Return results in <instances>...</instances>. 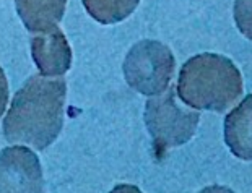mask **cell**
I'll use <instances>...</instances> for the list:
<instances>
[{"label":"cell","mask_w":252,"mask_h":193,"mask_svg":"<svg viewBox=\"0 0 252 193\" xmlns=\"http://www.w3.org/2000/svg\"><path fill=\"white\" fill-rule=\"evenodd\" d=\"M67 83L63 78L34 75L10 104L3 119V137L8 143H26L37 151L51 146L63 125Z\"/></svg>","instance_id":"1"},{"label":"cell","mask_w":252,"mask_h":193,"mask_svg":"<svg viewBox=\"0 0 252 193\" xmlns=\"http://www.w3.org/2000/svg\"><path fill=\"white\" fill-rule=\"evenodd\" d=\"M176 91L192 109L223 112L243 94V75L231 58L198 54L182 65Z\"/></svg>","instance_id":"2"},{"label":"cell","mask_w":252,"mask_h":193,"mask_svg":"<svg viewBox=\"0 0 252 193\" xmlns=\"http://www.w3.org/2000/svg\"><path fill=\"white\" fill-rule=\"evenodd\" d=\"M198 120V112L182 109L178 104L174 88H168L163 94L148 99L145 104V125L158 158H163L171 148L189 141L197 130Z\"/></svg>","instance_id":"3"},{"label":"cell","mask_w":252,"mask_h":193,"mask_svg":"<svg viewBox=\"0 0 252 193\" xmlns=\"http://www.w3.org/2000/svg\"><path fill=\"white\" fill-rule=\"evenodd\" d=\"M176 58L168 46L143 39L127 52L122 72L132 89L145 96H159L169 88Z\"/></svg>","instance_id":"4"},{"label":"cell","mask_w":252,"mask_h":193,"mask_svg":"<svg viewBox=\"0 0 252 193\" xmlns=\"http://www.w3.org/2000/svg\"><path fill=\"white\" fill-rule=\"evenodd\" d=\"M44 177L39 158L25 146L0 151V193H42Z\"/></svg>","instance_id":"5"},{"label":"cell","mask_w":252,"mask_h":193,"mask_svg":"<svg viewBox=\"0 0 252 193\" xmlns=\"http://www.w3.org/2000/svg\"><path fill=\"white\" fill-rule=\"evenodd\" d=\"M31 57L44 77H62L72 65V49L59 26L31 39Z\"/></svg>","instance_id":"6"},{"label":"cell","mask_w":252,"mask_h":193,"mask_svg":"<svg viewBox=\"0 0 252 193\" xmlns=\"http://www.w3.org/2000/svg\"><path fill=\"white\" fill-rule=\"evenodd\" d=\"M224 143L238 159L252 161V94L224 117Z\"/></svg>","instance_id":"7"},{"label":"cell","mask_w":252,"mask_h":193,"mask_svg":"<svg viewBox=\"0 0 252 193\" xmlns=\"http://www.w3.org/2000/svg\"><path fill=\"white\" fill-rule=\"evenodd\" d=\"M67 0H15L17 13L31 33H42L57 26L65 13Z\"/></svg>","instance_id":"8"},{"label":"cell","mask_w":252,"mask_h":193,"mask_svg":"<svg viewBox=\"0 0 252 193\" xmlns=\"http://www.w3.org/2000/svg\"><path fill=\"white\" fill-rule=\"evenodd\" d=\"M91 18L101 25H116L135 12L140 0H82Z\"/></svg>","instance_id":"9"},{"label":"cell","mask_w":252,"mask_h":193,"mask_svg":"<svg viewBox=\"0 0 252 193\" xmlns=\"http://www.w3.org/2000/svg\"><path fill=\"white\" fill-rule=\"evenodd\" d=\"M233 15L239 33L252 41V0H234Z\"/></svg>","instance_id":"10"},{"label":"cell","mask_w":252,"mask_h":193,"mask_svg":"<svg viewBox=\"0 0 252 193\" xmlns=\"http://www.w3.org/2000/svg\"><path fill=\"white\" fill-rule=\"evenodd\" d=\"M7 103H8V83H7V77H5V72L0 67V117L3 115Z\"/></svg>","instance_id":"11"},{"label":"cell","mask_w":252,"mask_h":193,"mask_svg":"<svg viewBox=\"0 0 252 193\" xmlns=\"http://www.w3.org/2000/svg\"><path fill=\"white\" fill-rule=\"evenodd\" d=\"M109 193H142V190L138 189L135 185H130V184H122V185H117L114 187Z\"/></svg>","instance_id":"12"},{"label":"cell","mask_w":252,"mask_h":193,"mask_svg":"<svg viewBox=\"0 0 252 193\" xmlns=\"http://www.w3.org/2000/svg\"><path fill=\"white\" fill-rule=\"evenodd\" d=\"M198 193H234L231 189L228 187H221V185H212V187H205L203 190H200Z\"/></svg>","instance_id":"13"}]
</instances>
